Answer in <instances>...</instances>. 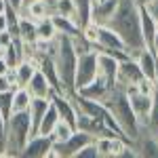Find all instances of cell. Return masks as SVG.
Here are the masks:
<instances>
[{"mask_svg": "<svg viewBox=\"0 0 158 158\" xmlns=\"http://www.w3.org/2000/svg\"><path fill=\"white\" fill-rule=\"evenodd\" d=\"M53 106L57 108V114H59L61 120L70 122L74 129H76V124H78V108H76V103H74V99L70 93H53Z\"/></svg>", "mask_w": 158, "mask_h": 158, "instance_id": "obj_11", "label": "cell"}, {"mask_svg": "<svg viewBox=\"0 0 158 158\" xmlns=\"http://www.w3.org/2000/svg\"><path fill=\"white\" fill-rule=\"evenodd\" d=\"M51 19H53V23H55V27H57V32L59 34H63V36H70V38H76L80 36V23L76 21V19H72V17H63V15H51Z\"/></svg>", "mask_w": 158, "mask_h": 158, "instance_id": "obj_20", "label": "cell"}, {"mask_svg": "<svg viewBox=\"0 0 158 158\" xmlns=\"http://www.w3.org/2000/svg\"><path fill=\"white\" fill-rule=\"evenodd\" d=\"M19 38L30 44L38 42V21L30 19L27 15H19Z\"/></svg>", "mask_w": 158, "mask_h": 158, "instance_id": "obj_23", "label": "cell"}, {"mask_svg": "<svg viewBox=\"0 0 158 158\" xmlns=\"http://www.w3.org/2000/svg\"><path fill=\"white\" fill-rule=\"evenodd\" d=\"M49 108H51V99H38V97L32 99V106H30V116H32V124H34V133L38 131L40 120H42V116L47 114V110H49Z\"/></svg>", "mask_w": 158, "mask_h": 158, "instance_id": "obj_24", "label": "cell"}, {"mask_svg": "<svg viewBox=\"0 0 158 158\" xmlns=\"http://www.w3.org/2000/svg\"><path fill=\"white\" fill-rule=\"evenodd\" d=\"M133 57L137 59L143 76H146L148 80H152V82L158 85V57L156 55H154L150 49H141L139 53H135Z\"/></svg>", "mask_w": 158, "mask_h": 158, "instance_id": "obj_15", "label": "cell"}, {"mask_svg": "<svg viewBox=\"0 0 158 158\" xmlns=\"http://www.w3.org/2000/svg\"><path fill=\"white\" fill-rule=\"evenodd\" d=\"M6 152V118L0 112V156H4Z\"/></svg>", "mask_w": 158, "mask_h": 158, "instance_id": "obj_35", "label": "cell"}, {"mask_svg": "<svg viewBox=\"0 0 158 158\" xmlns=\"http://www.w3.org/2000/svg\"><path fill=\"white\" fill-rule=\"evenodd\" d=\"M93 2H101V0H93Z\"/></svg>", "mask_w": 158, "mask_h": 158, "instance_id": "obj_47", "label": "cell"}, {"mask_svg": "<svg viewBox=\"0 0 158 158\" xmlns=\"http://www.w3.org/2000/svg\"><path fill=\"white\" fill-rule=\"evenodd\" d=\"M101 101H103V103L108 106V110L112 112V116H114V120L118 122L122 135L133 143L135 139L139 137V133H141V120L137 118L135 110L131 108L127 89H122V86L116 85Z\"/></svg>", "mask_w": 158, "mask_h": 158, "instance_id": "obj_2", "label": "cell"}, {"mask_svg": "<svg viewBox=\"0 0 158 158\" xmlns=\"http://www.w3.org/2000/svg\"><path fill=\"white\" fill-rule=\"evenodd\" d=\"M53 139H51V135H40L36 133L30 141H27V146L23 148V152H21V156L23 158H49L51 152H53Z\"/></svg>", "mask_w": 158, "mask_h": 158, "instance_id": "obj_12", "label": "cell"}, {"mask_svg": "<svg viewBox=\"0 0 158 158\" xmlns=\"http://www.w3.org/2000/svg\"><path fill=\"white\" fill-rule=\"evenodd\" d=\"M32 2H36V0H23V9L27 6V4H32Z\"/></svg>", "mask_w": 158, "mask_h": 158, "instance_id": "obj_45", "label": "cell"}, {"mask_svg": "<svg viewBox=\"0 0 158 158\" xmlns=\"http://www.w3.org/2000/svg\"><path fill=\"white\" fill-rule=\"evenodd\" d=\"M143 78H146V76H143V72H141V68H139V63H137V59H135L133 55L120 61V65H118V82H116L118 86L131 91V89H135Z\"/></svg>", "mask_w": 158, "mask_h": 158, "instance_id": "obj_8", "label": "cell"}, {"mask_svg": "<svg viewBox=\"0 0 158 158\" xmlns=\"http://www.w3.org/2000/svg\"><path fill=\"white\" fill-rule=\"evenodd\" d=\"M95 49L112 53V55H116L120 61L127 59V57H131V51L124 44V40L120 38V34H118L114 27H110V25H99V38H97Z\"/></svg>", "mask_w": 158, "mask_h": 158, "instance_id": "obj_5", "label": "cell"}, {"mask_svg": "<svg viewBox=\"0 0 158 158\" xmlns=\"http://www.w3.org/2000/svg\"><path fill=\"white\" fill-rule=\"evenodd\" d=\"M25 89L30 91L32 97H38V99H51V97H53V93H55L53 85L49 82V78L44 76V72H42L40 68L34 72V76L30 78V82L25 85Z\"/></svg>", "mask_w": 158, "mask_h": 158, "instance_id": "obj_14", "label": "cell"}, {"mask_svg": "<svg viewBox=\"0 0 158 158\" xmlns=\"http://www.w3.org/2000/svg\"><path fill=\"white\" fill-rule=\"evenodd\" d=\"M148 9H150V13H152V17L156 19V23H158V0L156 2H152V4H146Z\"/></svg>", "mask_w": 158, "mask_h": 158, "instance_id": "obj_39", "label": "cell"}, {"mask_svg": "<svg viewBox=\"0 0 158 158\" xmlns=\"http://www.w3.org/2000/svg\"><path fill=\"white\" fill-rule=\"evenodd\" d=\"M59 114H57V108L53 106V101H51V108L47 110V114L42 116V120H40V127H38V131L36 133L40 135H51L53 133V129L57 127V122H59Z\"/></svg>", "mask_w": 158, "mask_h": 158, "instance_id": "obj_26", "label": "cell"}, {"mask_svg": "<svg viewBox=\"0 0 158 158\" xmlns=\"http://www.w3.org/2000/svg\"><path fill=\"white\" fill-rule=\"evenodd\" d=\"M6 72H9V65H6V61H4V57L0 55V76H2V74H6Z\"/></svg>", "mask_w": 158, "mask_h": 158, "instance_id": "obj_41", "label": "cell"}, {"mask_svg": "<svg viewBox=\"0 0 158 158\" xmlns=\"http://www.w3.org/2000/svg\"><path fill=\"white\" fill-rule=\"evenodd\" d=\"M110 27H114L120 38L124 40V44L129 47L131 55L139 53L141 49H146L143 42V34H141V17H139V2L137 0H120L118 9L114 13Z\"/></svg>", "mask_w": 158, "mask_h": 158, "instance_id": "obj_1", "label": "cell"}, {"mask_svg": "<svg viewBox=\"0 0 158 158\" xmlns=\"http://www.w3.org/2000/svg\"><path fill=\"white\" fill-rule=\"evenodd\" d=\"M6 4H9V9L13 11H23V0H6Z\"/></svg>", "mask_w": 158, "mask_h": 158, "instance_id": "obj_38", "label": "cell"}, {"mask_svg": "<svg viewBox=\"0 0 158 158\" xmlns=\"http://www.w3.org/2000/svg\"><path fill=\"white\" fill-rule=\"evenodd\" d=\"M13 34L11 32H9V30H4V32H0V47H2V49H4V47H9V44H11L13 42Z\"/></svg>", "mask_w": 158, "mask_h": 158, "instance_id": "obj_37", "label": "cell"}, {"mask_svg": "<svg viewBox=\"0 0 158 158\" xmlns=\"http://www.w3.org/2000/svg\"><path fill=\"white\" fill-rule=\"evenodd\" d=\"M80 36L85 38L89 44H97V38H99V23H95V21H89V23L82 25V30H80Z\"/></svg>", "mask_w": 158, "mask_h": 158, "instance_id": "obj_31", "label": "cell"}, {"mask_svg": "<svg viewBox=\"0 0 158 158\" xmlns=\"http://www.w3.org/2000/svg\"><path fill=\"white\" fill-rule=\"evenodd\" d=\"M13 89H15V86H13L9 74H2V76H0V93H2V91H13Z\"/></svg>", "mask_w": 158, "mask_h": 158, "instance_id": "obj_36", "label": "cell"}, {"mask_svg": "<svg viewBox=\"0 0 158 158\" xmlns=\"http://www.w3.org/2000/svg\"><path fill=\"white\" fill-rule=\"evenodd\" d=\"M141 127H146V129H150L152 133H156V135H158V93H156V97H154L152 112H150V116L146 118V122H143Z\"/></svg>", "mask_w": 158, "mask_h": 158, "instance_id": "obj_33", "label": "cell"}, {"mask_svg": "<svg viewBox=\"0 0 158 158\" xmlns=\"http://www.w3.org/2000/svg\"><path fill=\"white\" fill-rule=\"evenodd\" d=\"M21 15H27L30 19H34V21H40V19H47L53 15V4H51V0H36V2H32V4H27Z\"/></svg>", "mask_w": 158, "mask_h": 158, "instance_id": "obj_21", "label": "cell"}, {"mask_svg": "<svg viewBox=\"0 0 158 158\" xmlns=\"http://www.w3.org/2000/svg\"><path fill=\"white\" fill-rule=\"evenodd\" d=\"M53 4V13L55 15H63V17H78V6H76V0H51Z\"/></svg>", "mask_w": 158, "mask_h": 158, "instance_id": "obj_28", "label": "cell"}, {"mask_svg": "<svg viewBox=\"0 0 158 158\" xmlns=\"http://www.w3.org/2000/svg\"><path fill=\"white\" fill-rule=\"evenodd\" d=\"M112 89H114V86H110L108 82L103 80V78H99V76H97L93 82H89L86 86H82V89H80V91H76V93H80V95H85V97L99 99V101H101V99L106 97Z\"/></svg>", "mask_w": 158, "mask_h": 158, "instance_id": "obj_22", "label": "cell"}, {"mask_svg": "<svg viewBox=\"0 0 158 158\" xmlns=\"http://www.w3.org/2000/svg\"><path fill=\"white\" fill-rule=\"evenodd\" d=\"M2 53H4V49H2V47H0V55H2Z\"/></svg>", "mask_w": 158, "mask_h": 158, "instance_id": "obj_46", "label": "cell"}, {"mask_svg": "<svg viewBox=\"0 0 158 158\" xmlns=\"http://www.w3.org/2000/svg\"><path fill=\"white\" fill-rule=\"evenodd\" d=\"M74 158H99V150H97V143L95 141H91V143H86L85 148H80L78 150V154Z\"/></svg>", "mask_w": 158, "mask_h": 158, "instance_id": "obj_34", "label": "cell"}, {"mask_svg": "<svg viewBox=\"0 0 158 158\" xmlns=\"http://www.w3.org/2000/svg\"><path fill=\"white\" fill-rule=\"evenodd\" d=\"M76 131L70 122L65 120H59L57 122V127L53 129V133H51V139H53V143H61V141H65V139H70L72 133Z\"/></svg>", "mask_w": 158, "mask_h": 158, "instance_id": "obj_29", "label": "cell"}, {"mask_svg": "<svg viewBox=\"0 0 158 158\" xmlns=\"http://www.w3.org/2000/svg\"><path fill=\"white\" fill-rule=\"evenodd\" d=\"M76 6H78V17L76 21L80 23V27L85 23L91 21V11H93V0H76Z\"/></svg>", "mask_w": 158, "mask_h": 158, "instance_id": "obj_30", "label": "cell"}, {"mask_svg": "<svg viewBox=\"0 0 158 158\" xmlns=\"http://www.w3.org/2000/svg\"><path fill=\"white\" fill-rule=\"evenodd\" d=\"M13 91H2L0 93V112H2V116L6 120L13 116Z\"/></svg>", "mask_w": 158, "mask_h": 158, "instance_id": "obj_32", "label": "cell"}, {"mask_svg": "<svg viewBox=\"0 0 158 158\" xmlns=\"http://www.w3.org/2000/svg\"><path fill=\"white\" fill-rule=\"evenodd\" d=\"M150 51H152V53H154V55L158 57V32H156V36H154V42H152V47H150Z\"/></svg>", "mask_w": 158, "mask_h": 158, "instance_id": "obj_42", "label": "cell"}, {"mask_svg": "<svg viewBox=\"0 0 158 158\" xmlns=\"http://www.w3.org/2000/svg\"><path fill=\"white\" fill-rule=\"evenodd\" d=\"M32 95L25 86H17L13 91V112H27L32 106Z\"/></svg>", "mask_w": 158, "mask_h": 158, "instance_id": "obj_25", "label": "cell"}, {"mask_svg": "<svg viewBox=\"0 0 158 158\" xmlns=\"http://www.w3.org/2000/svg\"><path fill=\"white\" fill-rule=\"evenodd\" d=\"M55 65H57V74L63 89L68 93H74V78H76V65H78V51L74 47V38L57 36V44H55Z\"/></svg>", "mask_w": 158, "mask_h": 158, "instance_id": "obj_4", "label": "cell"}, {"mask_svg": "<svg viewBox=\"0 0 158 158\" xmlns=\"http://www.w3.org/2000/svg\"><path fill=\"white\" fill-rule=\"evenodd\" d=\"M2 57H4V61H6L9 70L17 68V65H19V61L25 59V42H23L19 36H15L11 44H9V47H4Z\"/></svg>", "mask_w": 158, "mask_h": 158, "instance_id": "obj_18", "label": "cell"}, {"mask_svg": "<svg viewBox=\"0 0 158 158\" xmlns=\"http://www.w3.org/2000/svg\"><path fill=\"white\" fill-rule=\"evenodd\" d=\"M118 65H120V59L116 55L97 51V76L103 78L110 86H116L118 82Z\"/></svg>", "mask_w": 158, "mask_h": 158, "instance_id": "obj_9", "label": "cell"}, {"mask_svg": "<svg viewBox=\"0 0 158 158\" xmlns=\"http://www.w3.org/2000/svg\"><path fill=\"white\" fill-rule=\"evenodd\" d=\"M13 70H15V76H17V85L25 86L27 82H30V78L34 76V72L38 70V57H36V55L25 57V59L19 61V65L13 68Z\"/></svg>", "mask_w": 158, "mask_h": 158, "instance_id": "obj_19", "label": "cell"}, {"mask_svg": "<svg viewBox=\"0 0 158 158\" xmlns=\"http://www.w3.org/2000/svg\"><path fill=\"white\" fill-rule=\"evenodd\" d=\"M139 4H152V2H156V0H137Z\"/></svg>", "mask_w": 158, "mask_h": 158, "instance_id": "obj_44", "label": "cell"}, {"mask_svg": "<svg viewBox=\"0 0 158 158\" xmlns=\"http://www.w3.org/2000/svg\"><path fill=\"white\" fill-rule=\"evenodd\" d=\"M4 30H9V19H6V13H2V15H0V32H4Z\"/></svg>", "mask_w": 158, "mask_h": 158, "instance_id": "obj_40", "label": "cell"}, {"mask_svg": "<svg viewBox=\"0 0 158 158\" xmlns=\"http://www.w3.org/2000/svg\"><path fill=\"white\" fill-rule=\"evenodd\" d=\"M6 9H9L6 0H0V15H2V13H6Z\"/></svg>", "mask_w": 158, "mask_h": 158, "instance_id": "obj_43", "label": "cell"}, {"mask_svg": "<svg viewBox=\"0 0 158 158\" xmlns=\"http://www.w3.org/2000/svg\"><path fill=\"white\" fill-rule=\"evenodd\" d=\"M120 0H101V2H93V11H91V21L99 25H108L114 17V13L118 9Z\"/></svg>", "mask_w": 158, "mask_h": 158, "instance_id": "obj_16", "label": "cell"}, {"mask_svg": "<svg viewBox=\"0 0 158 158\" xmlns=\"http://www.w3.org/2000/svg\"><path fill=\"white\" fill-rule=\"evenodd\" d=\"M57 36H59V32H57V27H55L51 17L38 21V42H53Z\"/></svg>", "mask_w": 158, "mask_h": 158, "instance_id": "obj_27", "label": "cell"}, {"mask_svg": "<svg viewBox=\"0 0 158 158\" xmlns=\"http://www.w3.org/2000/svg\"><path fill=\"white\" fill-rule=\"evenodd\" d=\"M127 93H129L131 108L135 110L137 118L143 124L146 118L150 116V112H152V106H154V97H156V95H148V93H141V91H137V89H131V91H127Z\"/></svg>", "mask_w": 158, "mask_h": 158, "instance_id": "obj_13", "label": "cell"}, {"mask_svg": "<svg viewBox=\"0 0 158 158\" xmlns=\"http://www.w3.org/2000/svg\"><path fill=\"white\" fill-rule=\"evenodd\" d=\"M95 143L99 150V158H120L124 148L131 141H127L120 135H103V137L95 139Z\"/></svg>", "mask_w": 158, "mask_h": 158, "instance_id": "obj_10", "label": "cell"}, {"mask_svg": "<svg viewBox=\"0 0 158 158\" xmlns=\"http://www.w3.org/2000/svg\"><path fill=\"white\" fill-rule=\"evenodd\" d=\"M34 135L36 133H34L30 110L27 112H13V116L6 120V152H4V156L9 158L21 156L23 148L27 146V141Z\"/></svg>", "mask_w": 158, "mask_h": 158, "instance_id": "obj_3", "label": "cell"}, {"mask_svg": "<svg viewBox=\"0 0 158 158\" xmlns=\"http://www.w3.org/2000/svg\"><path fill=\"white\" fill-rule=\"evenodd\" d=\"M97 78V49H91L78 55L76 65V78H74V91H80L82 86L93 82Z\"/></svg>", "mask_w": 158, "mask_h": 158, "instance_id": "obj_6", "label": "cell"}, {"mask_svg": "<svg viewBox=\"0 0 158 158\" xmlns=\"http://www.w3.org/2000/svg\"><path fill=\"white\" fill-rule=\"evenodd\" d=\"M139 17H141V34H143V42H146V49L152 47L154 42V36L158 32V23L156 19L152 17V13L146 4H139Z\"/></svg>", "mask_w": 158, "mask_h": 158, "instance_id": "obj_17", "label": "cell"}, {"mask_svg": "<svg viewBox=\"0 0 158 158\" xmlns=\"http://www.w3.org/2000/svg\"><path fill=\"white\" fill-rule=\"evenodd\" d=\"M91 141H95L93 135H89V133H85V131H78V129H76L70 139H65V141L53 146V152H51L49 158H74L76 154H78L80 148H85L86 143H91Z\"/></svg>", "mask_w": 158, "mask_h": 158, "instance_id": "obj_7", "label": "cell"}]
</instances>
